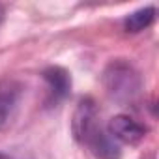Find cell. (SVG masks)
<instances>
[{
    "mask_svg": "<svg viewBox=\"0 0 159 159\" xmlns=\"http://www.w3.org/2000/svg\"><path fill=\"white\" fill-rule=\"evenodd\" d=\"M103 86L112 99L131 101L140 90V77L125 60H114L103 71Z\"/></svg>",
    "mask_w": 159,
    "mask_h": 159,
    "instance_id": "obj_1",
    "label": "cell"
},
{
    "mask_svg": "<svg viewBox=\"0 0 159 159\" xmlns=\"http://www.w3.org/2000/svg\"><path fill=\"white\" fill-rule=\"evenodd\" d=\"M109 135L116 140V142H124V144H139L144 135H146V127L140 125L137 120H133L131 116L125 114H118L112 116L109 122Z\"/></svg>",
    "mask_w": 159,
    "mask_h": 159,
    "instance_id": "obj_2",
    "label": "cell"
},
{
    "mask_svg": "<svg viewBox=\"0 0 159 159\" xmlns=\"http://www.w3.org/2000/svg\"><path fill=\"white\" fill-rule=\"evenodd\" d=\"M98 127L96 124V105L90 98L81 99V103L77 105L73 120H71V131L79 142H84L88 135Z\"/></svg>",
    "mask_w": 159,
    "mask_h": 159,
    "instance_id": "obj_3",
    "label": "cell"
},
{
    "mask_svg": "<svg viewBox=\"0 0 159 159\" xmlns=\"http://www.w3.org/2000/svg\"><path fill=\"white\" fill-rule=\"evenodd\" d=\"M83 144H86L90 148V152L96 155V159H120V155H122L118 142L101 127H96Z\"/></svg>",
    "mask_w": 159,
    "mask_h": 159,
    "instance_id": "obj_4",
    "label": "cell"
},
{
    "mask_svg": "<svg viewBox=\"0 0 159 159\" xmlns=\"http://www.w3.org/2000/svg\"><path fill=\"white\" fill-rule=\"evenodd\" d=\"M43 79H45V83L49 86V92L51 96L54 98V101L58 99H64L69 90H71V77L69 73L60 67V66H51L43 71Z\"/></svg>",
    "mask_w": 159,
    "mask_h": 159,
    "instance_id": "obj_5",
    "label": "cell"
},
{
    "mask_svg": "<svg viewBox=\"0 0 159 159\" xmlns=\"http://www.w3.org/2000/svg\"><path fill=\"white\" fill-rule=\"evenodd\" d=\"M153 17H155V10L152 6L140 8L124 19V28H125V32H131V34L142 32L144 28H148L153 23Z\"/></svg>",
    "mask_w": 159,
    "mask_h": 159,
    "instance_id": "obj_6",
    "label": "cell"
},
{
    "mask_svg": "<svg viewBox=\"0 0 159 159\" xmlns=\"http://www.w3.org/2000/svg\"><path fill=\"white\" fill-rule=\"evenodd\" d=\"M17 94H19V90L13 84H10V83L0 84V127L8 122L11 109L17 103Z\"/></svg>",
    "mask_w": 159,
    "mask_h": 159,
    "instance_id": "obj_7",
    "label": "cell"
},
{
    "mask_svg": "<svg viewBox=\"0 0 159 159\" xmlns=\"http://www.w3.org/2000/svg\"><path fill=\"white\" fill-rule=\"evenodd\" d=\"M0 159H19V157H15L11 153H6V152H0Z\"/></svg>",
    "mask_w": 159,
    "mask_h": 159,
    "instance_id": "obj_8",
    "label": "cell"
}]
</instances>
